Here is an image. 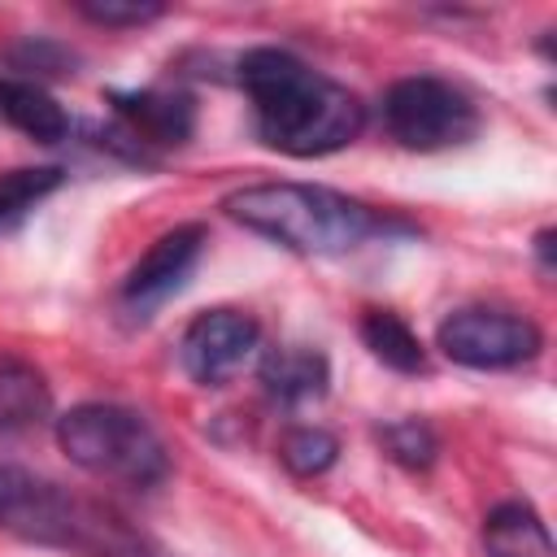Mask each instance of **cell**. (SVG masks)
<instances>
[{
    "mask_svg": "<svg viewBox=\"0 0 557 557\" xmlns=\"http://www.w3.org/2000/svg\"><path fill=\"white\" fill-rule=\"evenodd\" d=\"M239 87L252 100L257 135L287 157L339 152L366 126V104L287 48H248L239 57Z\"/></svg>",
    "mask_w": 557,
    "mask_h": 557,
    "instance_id": "obj_1",
    "label": "cell"
},
{
    "mask_svg": "<svg viewBox=\"0 0 557 557\" xmlns=\"http://www.w3.org/2000/svg\"><path fill=\"white\" fill-rule=\"evenodd\" d=\"M0 527L78 557H148V540L109 500L78 496L22 466H0Z\"/></svg>",
    "mask_w": 557,
    "mask_h": 557,
    "instance_id": "obj_2",
    "label": "cell"
},
{
    "mask_svg": "<svg viewBox=\"0 0 557 557\" xmlns=\"http://www.w3.org/2000/svg\"><path fill=\"white\" fill-rule=\"evenodd\" d=\"M222 209L248 231L300 257H339L392 226L366 200L313 183H252L231 191Z\"/></svg>",
    "mask_w": 557,
    "mask_h": 557,
    "instance_id": "obj_3",
    "label": "cell"
},
{
    "mask_svg": "<svg viewBox=\"0 0 557 557\" xmlns=\"http://www.w3.org/2000/svg\"><path fill=\"white\" fill-rule=\"evenodd\" d=\"M57 444L78 470L109 483L152 487L170 474L161 435L148 426L144 413L126 405H104V400L74 405L70 413L57 418Z\"/></svg>",
    "mask_w": 557,
    "mask_h": 557,
    "instance_id": "obj_4",
    "label": "cell"
},
{
    "mask_svg": "<svg viewBox=\"0 0 557 557\" xmlns=\"http://www.w3.org/2000/svg\"><path fill=\"white\" fill-rule=\"evenodd\" d=\"M383 126L409 152H440V148L466 144L479 131V109L461 87L435 74H413L387 87Z\"/></svg>",
    "mask_w": 557,
    "mask_h": 557,
    "instance_id": "obj_5",
    "label": "cell"
},
{
    "mask_svg": "<svg viewBox=\"0 0 557 557\" xmlns=\"http://www.w3.org/2000/svg\"><path fill=\"white\" fill-rule=\"evenodd\" d=\"M435 344L448 361L466 370H513L540 352L544 335L531 318L487 309V305H466L440 322Z\"/></svg>",
    "mask_w": 557,
    "mask_h": 557,
    "instance_id": "obj_6",
    "label": "cell"
},
{
    "mask_svg": "<svg viewBox=\"0 0 557 557\" xmlns=\"http://www.w3.org/2000/svg\"><path fill=\"white\" fill-rule=\"evenodd\" d=\"M257 339H261V326L248 313H239V309H209V313H196L191 326L183 331L178 361H183V370L196 383L222 387L257 352Z\"/></svg>",
    "mask_w": 557,
    "mask_h": 557,
    "instance_id": "obj_7",
    "label": "cell"
},
{
    "mask_svg": "<svg viewBox=\"0 0 557 557\" xmlns=\"http://www.w3.org/2000/svg\"><path fill=\"white\" fill-rule=\"evenodd\" d=\"M205 248V226L200 222H183L165 235L152 239V248L131 265L126 283H122V309L131 318H152V309H161L196 270Z\"/></svg>",
    "mask_w": 557,
    "mask_h": 557,
    "instance_id": "obj_8",
    "label": "cell"
},
{
    "mask_svg": "<svg viewBox=\"0 0 557 557\" xmlns=\"http://www.w3.org/2000/svg\"><path fill=\"white\" fill-rule=\"evenodd\" d=\"M109 104L135 157H144V148H178L196 131V109L178 91H113Z\"/></svg>",
    "mask_w": 557,
    "mask_h": 557,
    "instance_id": "obj_9",
    "label": "cell"
},
{
    "mask_svg": "<svg viewBox=\"0 0 557 557\" xmlns=\"http://www.w3.org/2000/svg\"><path fill=\"white\" fill-rule=\"evenodd\" d=\"M331 383V366L318 348H305V344H283V348H270L265 361H261V387L270 400L296 409V405H309L326 392Z\"/></svg>",
    "mask_w": 557,
    "mask_h": 557,
    "instance_id": "obj_10",
    "label": "cell"
},
{
    "mask_svg": "<svg viewBox=\"0 0 557 557\" xmlns=\"http://www.w3.org/2000/svg\"><path fill=\"white\" fill-rule=\"evenodd\" d=\"M483 557H557L544 518L527 500H505L483 518Z\"/></svg>",
    "mask_w": 557,
    "mask_h": 557,
    "instance_id": "obj_11",
    "label": "cell"
},
{
    "mask_svg": "<svg viewBox=\"0 0 557 557\" xmlns=\"http://www.w3.org/2000/svg\"><path fill=\"white\" fill-rule=\"evenodd\" d=\"M52 396L35 366L17 357H0V435H26L48 422Z\"/></svg>",
    "mask_w": 557,
    "mask_h": 557,
    "instance_id": "obj_12",
    "label": "cell"
},
{
    "mask_svg": "<svg viewBox=\"0 0 557 557\" xmlns=\"http://www.w3.org/2000/svg\"><path fill=\"white\" fill-rule=\"evenodd\" d=\"M0 117L35 144H57L70 135L65 109L30 78H0Z\"/></svg>",
    "mask_w": 557,
    "mask_h": 557,
    "instance_id": "obj_13",
    "label": "cell"
},
{
    "mask_svg": "<svg viewBox=\"0 0 557 557\" xmlns=\"http://www.w3.org/2000/svg\"><path fill=\"white\" fill-rule=\"evenodd\" d=\"M361 339L366 348L396 374H422L426 370V348L422 339L409 331L405 318H396L392 309H370L361 318Z\"/></svg>",
    "mask_w": 557,
    "mask_h": 557,
    "instance_id": "obj_14",
    "label": "cell"
},
{
    "mask_svg": "<svg viewBox=\"0 0 557 557\" xmlns=\"http://www.w3.org/2000/svg\"><path fill=\"white\" fill-rule=\"evenodd\" d=\"M61 187V170L57 165H26V170H4L0 174V231H9L13 222L26 218V209H35L44 196H52Z\"/></svg>",
    "mask_w": 557,
    "mask_h": 557,
    "instance_id": "obj_15",
    "label": "cell"
},
{
    "mask_svg": "<svg viewBox=\"0 0 557 557\" xmlns=\"http://www.w3.org/2000/svg\"><path fill=\"white\" fill-rule=\"evenodd\" d=\"M278 457H283V466H287L292 474L313 479V474H326V470L335 466L339 440H335L331 431H322V426H296V431H287Z\"/></svg>",
    "mask_w": 557,
    "mask_h": 557,
    "instance_id": "obj_16",
    "label": "cell"
},
{
    "mask_svg": "<svg viewBox=\"0 0 557 557\" xmlns=\"http://www.w3.org/2000/svg\"><path fill=\"white\" fill-rule=\"evenodd\" d=\"M379 440H383L387 457L400 461L405 470H426L440 453V440L422 418H396V422L379 426Z\"/></svg>",
    "mask_w": 557,
    "mask_h": 557,
    "instance_id": "obj_17",
    "label": "cell"
},
{
    "mask_svg": "<svg viewBox=\"0 0 557 557\" xmlns=\"http://www.w3.org/2000/svg\"><path fill=\"white\" fill-rule=\"evenodd\" d=\"M78 13L96 26H144V22H157L165 9L152 0H83Z\"/></svg>",
    "mask_w": 557,
    "mask_h": 557,
    "instance_id": "obj_18",
    "label": "cell"
},
{
    "mask_svg": "<svg viewBox=\"0 0 557 557\" xmlns=\"http://www.w3.org/2000/svg\"><path fill=\"white\" fill-rule=\"evenodd\" d=\"M13 65L17 70H44V74H65L70 65V52L57 48V44H44V39H30L13 52Z\"/></svg>",
    "mask_w": 557,
    "mask_h": 557,
    "instance_id": "obj_19",
    "label": "cell"
},
{
    "mask_svg": "<svg viewBox=\"0 0 557 557\" xmlns=\"http://www.w3.org/2000/svg\"><path fill=\"white\" fill-rule=\"evenodd\" d=\"M535 248H540V261H544V270H553V231H540Z\"/></svg>",
    "mask_w": 557,
    "mask_h": 557,
    "instance_id": "obj_20",
    "label": "cell"
}]
</instances>
